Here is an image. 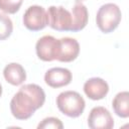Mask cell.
<instances>
[{
    "label": "cell",
    "instance_id": "1",
    "mask_svg": "<svg viewBox=\"0 0 129 129\" xmlns=\"http://www.w3.org/2000/svg\"><path fill=\"white\" fill-rule=\"evenodd\" d=\"M45 102V93L36 84L22 86L10 101L12 115L18 120L29 119Z\"/></svg>",
    "mask_w": 129,
    "mask_h": 129
},
{
    "label": "cell",
    "instance_id": "2",
    "mask_svg": "<svg viewBox=\"0 0 129 129\" xmlns=\"http://www.w3.org/2000/svg\"><path fill=\"white\" fill-rule=\"evenodd\" d=\"M56 106L62 114L71 118H77L83 114L86 103L84 98L78 92L64 91L57 96Z\"/></svg>",
    "mask_w": 129,
    "mask_h": 129
},
{
    "label": "cell",
    "instance_id": "3",
    "mask_svg": "<svg viewBox=\"0 0 129 129\" xmlns=\"http://www.w3.org/2000/svg\"><path fill=\"white\" fill-rule=\"evenodd\" d=\"M121 10L114 3H107L102 5L96 16V22L98 28L104 33H110L114 31L121 21Z\"/></svg>",
    "mask_w": 129,
    "mask_h": 129
},
{
    "label": "cell",
    "instance_id": "4",
    "mask_svg": "<svg viewBox=\"0 0 129 129\" xmlns=\"http://www.w3.org/2000/svg\"><path fill=\"white\" fill-rule=\"evenodd\" d=\"M23 24L31 31H39L48 25L47 12L42 6L32 5L23 14Z\"/></svg>",
    "mask_w": 129,
    "mask_h": 129
},
{
    "label": "cell",
    "instance_id": "5",
    "mask_svg": "<svg viewBox=\"0 0 129 129\" xmlns=\"http://www.w3.org/2000/svg\"><path fill=\"white\" fill-rule=\"evenodd\" d=\"M47 17L48 25L57 31H71L73 19L72 13L62 6H50L48 8Z\"/></svg>",
    "mask_w": 129,
    "mask_h": 129
},
{
    "label": "cell",
    "instance_id": "6",
    "mask_svg": "<svg viewBox=\"0 0 129 129\" xmlns=\"http://www.w3.org/2000/svg\"><path fill=\"white\" fill-rule=\"evenodd\" d=\"M88 125L91 129H111L114 127V119L105 107L98 106L91 110Z\"/></svg>",
    "mask_w": 129,
    "mask_h": 129
},
{
    "label": "cell",
    "instance_id": "7",
    "mask_svg": "<svg viewBox=\"0 0 129 129\" xmlns=\"http://www.w3.org/2000/svg\"><path fill=\"white\" fill-rule=\"evenodd\" d=\"M58 39L51 35H44L40 37L35 45L36 54L39 59L43 61H52L56 59Z\"/></svg>",
    "mask_w": 129,
    "mask_h": 129
},
{
    "label": "cell",
    "instance_id": "8",
    "mask_svg": "<svg viewBox=\"0 0 129 129\" xmlns=\"http://www.w3.org/2000/svg\"><path fill=\"white\" fill-rule=\"evenodd\" d=\"M80 53V44L78 40L72 37H62L58 39L56 60L70 62L75 60Z\"/></svg>",
    "mask_w": 129,
    "mask_h": 129
},
{
    "label": "cell",
    "instance_id": "9",
    "mask_svg": "<svg viewBox=\"0 0 129 129\" xmlns=\"http://www.w3.org/2000/svg\"><path fill=\"white\" fill-rule=\"evenodd\" d=\"M44 82L51 88H61L72 82V73L64 68H52L45 73Z\"/></svg>",
    "mask_w": 129,
    "mask_h": 129
},
{
    "label": "cell",
    "instance_id": "10",
    "mask_svg": "<svg viewBox=\"0 0 129 129\" xmlns=\"http://www.w3.org/2000/svg\"><path fill=\"white\" fill-rule=\"evenodd\" d=\"M84 92L91 100H101L109 92V86L101 78H91L84 84Z\"/></svg>",
    "mask_w": 129,
    "mask_h": 129
},
{
    "label": "cell",
    "instance_id": "11",
    "mask_svg": "<svg viewBox=\"0 0 129 129\" xmlns=\"http://www.w3.org/2000/svg\"><path fill=\"white\" fill-rule=\"evenodd\" d=\"M88 18H89V13L87 7L81 1H76L72 10L73 24L71 31L77 32L84 29L88 23Z\"/></svg>",
    "mask_w": 129,
    "mask_h": 129
},
{
    "label": "cell",
    "instance_id": "12",
    "mask_svg": "<svg viewBox=\"0 0 129 129\" xmlns=\"http://www.w3.org/2000/svg\"><path fill=\"white\" fill-rule=\"evenodd\" d=\"M3 76L6 82L13 86H19L26 80L24 68L17 62H11L7 64L3 70Z\"/></svg>",
    "mask_w": 129,
    "mask_h": 129
},
{
    "label": "cell",
    "instance_id": "13",
    "mask_svg": "<svg viewBox=\"0 0 129 129\" xmlns=\"http://www.w3.org/2000/svg\"><path fill=\"white\" fill-rule=\"evenodd\" d=\"M112 107L117 116L127 118L129 116V93L127 91L118 93L113 99Z\"/></svg>",
    "mask_w": 129,
    "mask_h": 129
},
{
    "label": "cell",
    "instance_id": "14",
    "mask_svg": "<svg viewBox=\"0 0 129 129\" xmlns=\"http://www.w3.org/2000/svg\"><path fill=\"white\" fill-rule=\"evenodd\" d=\"M13 30V23L11 19L3 13H0V40L8 38Z\"/></svg>",
    "mask_w": 129,
    "mask_h": 129
},
{
    "label": "cell",
    "instance_id": "15",
    "mask_svg": "<svg viewBox=\"0 0 129 129\" xmlns=\"http://www.w3.org/2000/svg\"><path fill=\"white\" fill-rule=\"evenodd\" d=\"M22 1L23 0H0V10L7 14H14L19 10Z\"/></svg>",
    "mask_w": 129,
    "mask_h": 129
},
{
    "label": "cell",
    "instance_id": "16",
    "mask_svg": "<svg viewBox=\"0 0 129 129\" xmlns=\"http://www.w3.org/2000/svg\"><path fill=\"white\" fill-rule=\"evenodd\" d=\"M63 127L61 121L58 118L55 117H48L43 119L38 125L37 128L38 129H49V128H53V129H61Z\"/></svg>",
    "mask_w": 129,
    "mask_h": 129
},
{
    "label": "cell",
    "instance_id": "17",
    "mask_svg": "<svg viewBox=\"0 0 129 129\" xmlns=\"http://www.w3.org/2000/svg\"><path fill=\"white\" fill-rule=\"evenodd\" d=\"M2 95V87H1V84H0V97Z\"/></svg>",
    "mask_w": 129,
    "mask_h": 129
},
{
    "label": "cell",
    "instance_id": "18",
    "mask_svg": "<svg viewBox=\"0 0 129 129\" xmlns=\"http://www.w3.org/2000/svg\"><path fill=\"white\" fill-rule=\"evenodd\" d=\"M76 1H81V2H82V1H84V0H76Z\"/></svg>",
    "mask_w": 129,
    "mask_h": 129
}]
</instances>
